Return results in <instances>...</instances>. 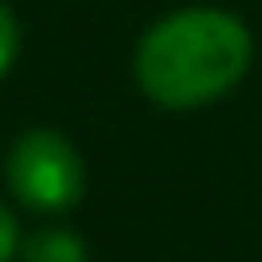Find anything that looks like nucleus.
I'll return each instance as SVG.
<instances>
[{
	"label": "nucleus",
	"instance_id": "1",
	"mask_svg": "<svg viewBox=\"0 0 262 262\" xmlns=\"http://www.w3.org/2000/svg\"><path fill=\"white\" fill-rule=\"evenodd\" d=\"M253 64V37L244 18L226 9H180L161 18L134 55L138 88L170 111L207 106L226 97Z\"/></svg>",
	"mask_w": 262,
	"mask_h": 262
},
{
	"label": "nucleus",
	"instance_id": "2",
	"mask_svg": "<svg viewBox=\"0 0 262 262\" xmlns=\"http://www.w3.org/2000/svg\"><path fill=\"white\" fill-rule=\"evenodd\" d=\"M5 180H9V193L32 212L74 207L83 198V184H88L78 147L64 134H51V129H32L9 147Z\"/></svg>",
	"mask_w": 262,
	"mask_h": 262
},
{
	"label": "nucleus",
	"instance_id": "3",
	"mask_svg": "<svg viewBox=\"0 0 262 262\" xmlns=\"http://www.w3.org/2000/svg\"><path fill=\"white\" fill-rule=\"evenodd\" d=\"M23 258L28 262H88V249L69 230H41L23 244Z\"/></svg>",
	"mask_w": 262,
	"mask_h": 262
},
{
	"label": "nucleus",
	"instance_id": "4",
	"mask_svg": "<svg viewBox=\"0 0 262 262\" xmlns=\"http://www.w3.org/2000/svg\"><path fill=\"white\" fill-rule=\"evenodd\" d=\"M18 55V18L9 14V5H0V74L14 64Z\"/></svg>",
	"mask_w": 262,
	"mask_h": 262
},
{
	"label": "nucleus",
	"instance_id": "5",
	"mask_svg": "<svg viewBox=\"0 0 262 262\" xmlns=\"http://www.w3.org/2000/svg\"><path fill=\"white\" fill-rule=\"evenodd\" d=\"M14 253H18V226H14L9 207L0 203V262H14Z\"/></svg>",
	"mask_w": 262,
	"mask_h": 262
}]
</instances>
